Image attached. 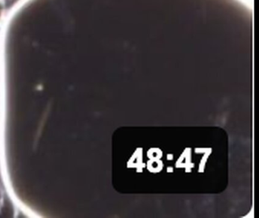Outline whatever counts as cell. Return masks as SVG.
Listing matches in <instances>:
<instances>
[{"label": "cell", "mask_w": 259, "mask_h": 218, "mask_svg": "<svg viewBox=\"0 0 259 218\" xmlns=\"http://www.w3.org/2000/svg\"><path fill=\"white\" fill-rule=\"evenodd\" d=\"M6 3H7V2L0 0V24L4 21V17H5L6 11H7Z\"/></svg>", "instance_id": "1"}, {"label": "cell", "mask_w": 259, "mask_h": 218, "mask_svg": "<svg viewBox=\"0 0 259 218\" xmlns=\"http://www.w3.org/2000/svg\"><path fill=\"white\" fill-rule=\"evenodd\" d=\"M4 1H6V2H7V0H4Z\"/></svg>", "instance_id": "2"}]
</instances>
